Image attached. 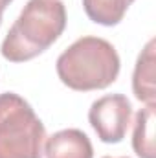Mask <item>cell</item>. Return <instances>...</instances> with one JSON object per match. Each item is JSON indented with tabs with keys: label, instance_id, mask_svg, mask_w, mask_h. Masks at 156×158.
<instances>
[{
	"label": "cell",
	"instance_id": "6da1fadb",
	"mask_svg": "<svg viewBox=\"0 0 156 158\" xmlns=\"http://www.w3.org/2000/svg\"><path fill=\"white\" fill-rule=\"evenodd\" d=\"M66 28L63 0H28L2 42V57L26 63L46 52Z\"/></svg>",
	"mask_w": 156,
	"mask_h": 158
},
{
	"label": "cell",
	"instance_id": "7a4b0ae2",
	"mask_svg": "<svg viewBox=\"0 0 156 158\" xmlns=\"http://www.w3.org/2000/svg\"><path fill=\"white\" fill-rule=\"evenodd\" d=\"M121 61L116 48L101 37H81L55 63L57 76L72 90L90 92L110 86L119 76Z\"/></svg>",
	"mask_w": 156,
	"mask_h": 158
},
{
	"label": "cell",
	"instance_id": "3957f363",
	"mask_svg": "<svg viewBox=\"0 0 156 158\" xmlns=\"http://www.w3.org/2000/svg\"><path fill=\"white\" fill-rule=\"evenodd\" d=\"M46 129L15 92L0 94V158H42Z\"/></svg>",
	"mask_w": 156,
	"mask_h": 158
},
{
	"label": "cell",
	"instance_id": "277c9868",
	"mask_svg": "<svg viewBox=\"0 0 156 158\" xmlns=\"http://www.w3.org/2000/svg\"><path fill=\"white\" fill-rule=\"evenodd\" d=\"M132 107L127 96L107 94L90 105L88 121L103 143H119L130 125Z\"/></svg>",
	"mask_w": 156,
	"mask_h": 158
},
{
	"label": "cell",
	"instance_id": "5b68a950",
	"mask_svg": "<svg viewBox=\"0 0 156 158\" xmlns=\"http://www.w3.org/2000/svg\"><path fill=\"white\" fill-rule=\"evenodd\" d=\"M46 158H94L90 138L81 129H63L46 140Z\"/></svg>",
	"mask_w": 156,
	"mask_h": 158
},
{
	"label": "cell",
	"instance_id": "8992f818",
	"mask_svg": "<svg viewBox=\"0 0 156 158\" xmlns=\"http://www.w3.org/2000/svg\"><path fill=\"white\" fill-rule=\"evenodd\" d=\"M154 39H151L142 53L138 55L134 74H132V90L136 99L154 105L156 99V90H154Z\"/></svg>",
	"mask_w": 156,
	"mask_h": 158
},
{
	"label": "cell",
	"instance_id": "52a82bcc",
	"mask_svg": "<svg viewBox=\"0 0 156 158\" xmlns=\"http://www.w3.org/2000/svg\"><path fill=\"white\" fill-rule=\"evenodd\" d=\"M132 149L140 158H156L154 147V105L140 109L134 121Z\"/></svg>",
	"mask_w": 156,
	"mask_h": 158
},
{
	"label": "cell",
	"instance_id": "ba28073f",
	"mask_svg": "<svg viewBox=\"0 0 156 158\" xmlns=\"http://www.w3.org/2000/svg\"><path fill=\"white\" fill-rule=\"evenodd\" d=\"M134 0H83L86 17L101 26H117Z\"/></svg>",
	"mask_w": 156,
	"mask_h": 158
},
{
	"label": "cell",
	"instance_id": "9c48e42d",
	"mask_svg": "<svg viewBox=\"0 0 156 158\" xmlns=\"http://www.w3.org/2000/svg\"><path fill=\"white\" fill-rule=\"evenodd\" d=\"M11 2H13V0H0V15L4 13V9H6V7L11 4Z\"/></svg>",
	"mask_w": 156,
	"mask_h": 158
},
{
	"label": "cell",
	"instance_id": "30bf717a",
	"mask_svg": "<svg viewBox=\"0 0 156 158\" xmlns=\"http://www.w3.org/2000/svg\"><path fill=\"white\" fill-rule=\"evenodd\" d=\"M103 158H129V156H103Z\"/></svg>",
	"mask_w": 156,
	"mask_h": 158
},
{
	"label": "cell",
	"instance_id": "8fae6325",
	"mask_svg": "<svg viewBox=\"0 0 156 158\" xmlns=\"http://www.w3.org/2000/svg\"><path fill=\"white\" fill-rule=\"evenodd\" d=\"M0 24H2V15H0Z\"/></svg>",
	"mask_w": 156,
	"mask_h": 158
}]
</instances>
